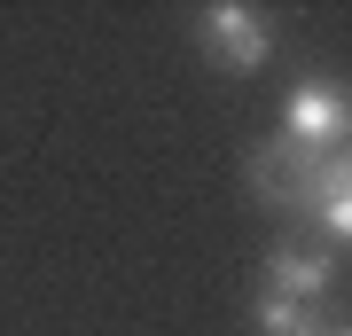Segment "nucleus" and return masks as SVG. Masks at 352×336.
Masks as SVG:
<instances>
[{"label":"nucleus","mask_w":352,"mask_h":336,"mask_svg":"<svg viewBox=\"0 0 352 336\" xmlns=\"http://www.w3.org/2000/svg\"><path fill=\"white\" fill-rule=\"evenodd\" d=\"M251 196L274 212H321V203L352 196V164L344 157H305L289 141H258L251 149Z\"/></svg>","instance_id":"1"},{"label":"nucleus","mask_w":352,"mask_h":336,"mask_svg":"<svg viewBox=\"0 0 352 336\" xmlns=\"http://www.w3.org/2000/svg\"><path fill=\"white\" fill-rule=\"evenodd\" d=\"M204 63L227 78H251L266 71V55H274V32H266V16L258 8H243V0H219V8H204Z\"/></svg>","instance_id":"2"},{"label":"nucleus","mask_w":352,"mask_h":336,"mask_svg":"<svg viewBox=\"0 0 352 336\" xmlns=\"http://www.w3.org/2000/svg\"><path fill=\"white\" fill-rule=\"evenodd\" d=\"M282 141L305 149V157H337L344 149V87H337V78H305V87H289Z\"/></svg>","instance_id":"3"},{"label":"nucleus","mask_w":352,"mask_h":336,"mask_svg":"<svg viewBox=\"0 0 352 336\" xmlns=\"http://www.w3.org/2000/svg\"><path fill=\"white\" fill-rule=\"evenodd\" d=\"M266 282H274V298L289 305H314L337 289V250H298V243H282L274 258H266Z\"/></svg>","instance_id":"4"},{"label":"nucleus","mask_w":352,"mask_h":336,"mask_svg":"<svg viewBox=\"0 0 352 336\" xmlns=\"http://www.w3.org/2000/svg\"><path fill=\"white\" fill-rule=\"evenodd\" d=\"M314 328H321L314 305H289V298H274V289L258 298V336H314Z\"/></svg>","instance_id":"5"},{"label":"nucleus","mask_w":352,"mask_h":336,"mask_svg":"<svg viewBox=\"0 0 352 336\" xmlns=\"http://www.w3.org/2000/svg\"><path fill=\"white\" fill-rule=\"evenodd\" d=\"M314 219H321V235H329V243H344V235H352V196H337V203H321Z\"/></svg>","instance_id":"6"},{"label":"nucleus","mask_w":352,"mask_h":336,"mask_svg":"<svg viewBox=\"0 0 352 336\" xmlns=\"http://www.w3.org/2000/svg\"><path fill=\"white\" fill-rule=\"evenodd\" d=\"M314 336H352V328H337V321H321V328H314Z\"/></svg>","instance_id":"7"}]
</instances>
